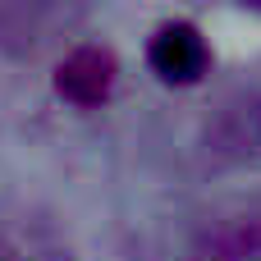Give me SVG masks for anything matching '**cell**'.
<instances>
[{"label": "cell", "instance_id": "obj_1", "mask_svg": "<svg viewBox=\"0 0 261 261\" xmlns=\"http://www.w3.org/2000/svg\"><path fill=\"white\" fill-rule=\"evenodd\" d=\"M147 60L151 69L165 78V83H197L206 73V41L193 23H165L156 28L151 46H147Z\"/></svg>", "mask_w": 261, "mask_h": 261}, {"label": "cell", "instance_id": "obj_2", "mask_svg": "<svg viewBox=\"0 0 261 261\" xmlns=\"http://www.w3.org/2000/svg\"><path fill=\"white\" fill-rule=\"evenodd\" d=\"M55 87H60V96H69L73 106H96V101H106L110 87H115V55H110L106 46H78V50L60 64Z\"/></svg>", "mask_w": 261, "mask_h": 261}]
</instances>
